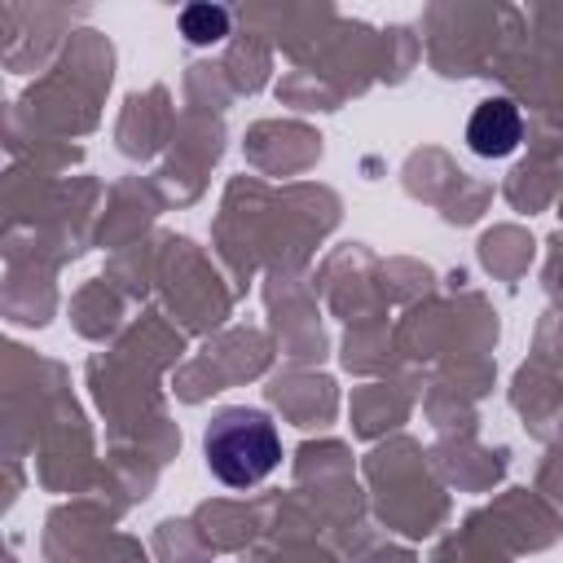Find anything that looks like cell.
Here are the masks:
<instances>
[{
  "label": "cell",
  "instance_id": "cell-2",
  "mask_svg": "<svg viewBox=\"0 0 563 563\" xmlns=\"http://www.w3.org/2000/svg\"><path fill=\"white\" fill-rule=\"evenodd\" d=\"M519 136H523V119L506 97L475 106V114L466 123V145L484 158H506L519 145Z\"/></svg>",
  "mask_w": 563,
  "mask_h": 563
},
{
  "label": "cell",
  "instance_id": "cell-1",
  "mask_svg": "<svg viewBox=\"0 0 563 563\" xmlns=\"http://www.w3.org/2000/svg\"><path fill=\"white\" fill-rule=\"evenodd\" d=\"M202 449L216 479L229 488H251L282 462L277 427L260 409H220L207 427Z\"/></svg>",
  "mask_w": 563,
  "mask_h": 563
},
{
  "label": "cell",
  "instance_id": "cell-3",
  "mask_svg": "<svg viewBox=\"0 0 563 563\" xmlns=\"http://www.w3.org/2000/svg\"><path fill=\"white\" fill-rule=\"evenodd\" d=\"M180 31H185L194 44H216V40H224V31H229V13L216 9V4H189V9L180 13Z\"/></svg>",
  "mask_w": 563,
  "mask_h": 563
}]
</instances>
